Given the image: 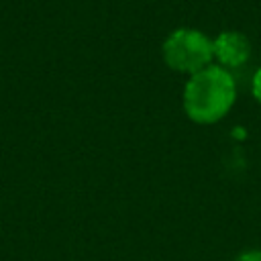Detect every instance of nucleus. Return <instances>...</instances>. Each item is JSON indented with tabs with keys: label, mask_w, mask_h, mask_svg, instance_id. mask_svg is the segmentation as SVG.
<instances>
[{
	"label": "nucleus",
	"mask_w": 261,
	"mask_h": 261,
	"mask_svg": "<svg viewBox=\"0 0 261 261\" xmlns=\"http://www.w3.org/2000/svg\"><path fill=\"white\" fill-rule=\"evenodd\" d=\"M253 96H255L257 102L261 104V67H259L257 73L253 75Z\"/></svg>",
	"instance_id": "nucleus-4"
},
{
	"label": "nucleus",
	"mask_w": 261,
	"mask_h": 261,
	"mask_svg": "<svg viewBox=\"0 0 261 261\" xmlns=\"http://www.w3.org/2000/svg\"><path fill=\"white\" fill-rule=\"evenodd\" d=\"M237 98V84L228 69L208 65L190 75L184 90V110L198 124H214L228 114Z\"/></svg>",
	"instance_id": "nucleus-1"
},
{
	"label": "nucleus",
	"mask_w": 261,
	"mask_h": 261,
	"mask_svg": "<svg viewBox=\"0 0 261 261\" xmlns=\"http://www.w3.org/2000/svg\"><path fill=\"white\" fill-rule=\"evenodd\" d=\"M212 53L218 59L220 67L230 69V67L243 65L249 59L251 45L245 35H241L237 31H226V33H220L212 41Z\"/></svg>",
	"instance_id": "nucleus-3"
},
{
	"label": "nucleus",
	"mask_w": 261,
	"mask_h": 261,
	"mask_svg": "<svg viewBox=\"0 0 261 261\" xmlns=\"http://www.w3.org/2000/svg\"><path fill=\"white\" fill-rule=\"evenodd\" d=\"M212 41L196 29H177L163 43L165 63L179 73H198L212 65Z\"/></svg>",
	"instance_id": "nucleus-2"
},
{
	"label": "nucleus",
	"mask_w": 261,
	"mask_h": 261,
	"mask_svg": "<svg viewBox=\"0 0 261 261\" xmlns=\"http://www.w3.org/2000/svg\"><path fill=\"white\" fill-rule=\"evenodd\" d=\"M237 261H261V251H247Z\"/></svg>",
	"instance_id": "nucleus-5"
}]
</instances>
